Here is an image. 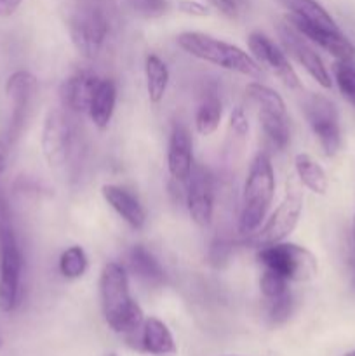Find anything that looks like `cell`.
<instances>
[{
	"label": "cell",
	"mask_w": 355,
	"mask_h": 356,
	"mask_svg": "<svg viewBox=\"0 0 355 356\" xmlns=\"http://www.w3.org/2000/svg\"><path fill=\"white\" fill-rule=\"evenodd\" d=\"M100 299L104 322L113 332L132 336L141 330L145 315L129 291L127 271L122 264L110 261L100 275Z\"/></svg>",
	"instance_id": "6da1fadb"
},
{
	"label": "cell",
	"mask_w": 355,
	"mask_h": 356,
	"mask_svg": "<svg viewBox=\"0 0 355 356\" xmlns=\"http://www.w3.org/2000/svg\"><path fill=\"white\" fill-rule=\"evenodd\" d=\"M275 172L268 153L261 152L253 159L244 183L242 202H240L239 233L253 235L260 229L261 222L274 202Z\"/></svg>",
	"instance_id": "7a4b0ae2"
},
{
	"label": "cell",
	"mask_w": 355,
	"mask_h": 356,
	"mask_svg": "<svg viewBox=\"0 0 355 356\" xmlns=\"http://www.w3.org/2000/svg\"><path fill=\"white\" fill-rule=\"evenodd\" d=\"M178 45L187 54L228 72L256 80L263 76V68L244 49L202 31H183L178 35Z\"/></svg>",
	"instance_id": "3957f363"
},
{
	"label": "cell",
	"mask_w": 355,
	"mask_h": 356,
	"mask_svg": "<svg viewBox=\"0 0 355 356\" xmlns=\"http://www.w3.org/2000/svg\"><path fill=\"white\" fill-rule=\"evenodd\" d=\"M23 254L7 216L6 204L0 200V309L10 313L19 305Z\"/></svg>",
	"instance_id": "277c9868"
},
{
	"label": "cell",
	"mask_w": 355,
	"mask_h": 356,
	"mask_svg": "<svg viewBox=\"0 0 355 356\" xmlns=\"http://www.w3.org/2000/svg\"><path fill=\"white\" fill-rule=\"evenodd\" d=\"M258 261L263 270L275 271L289 282L312 280L319 270L315 256L310 250L287 242L260 247Z\"/></svg>",
	"instance_id": "5b68a950"
},
{
	"label": "cell",
	"mask_w": 355,
	"mask_h": 356,
	"mask_svg": "<svg viewBox=\"0 0 355 356\" xmlns=\"http://www.w3.org/2000/svg\"><path fill=\"white\" fill-rule=\"evenodd\" d=\"M70 37H72L73 47L77 49L82 58L93 59L100 54L104 40H106L108 17L104 10L97 3L84 6L70 17Z\"/></svg>",
	"instance_id": "8992f818"
},
{
	"label": "cell",
	"mask_w": 355,
	"mask_h": 356,
	"mask_svg": "<svg viewBox=\"0 0 355 356\" xmlns=\"http://www.w3.org/2000/svg\"><path fill=\"white\" fill-rule=\"evenodd\" d=\"M305 115L324 153L334 156L341 148L340 117L333 101L313 94L305 101Z\"/></svg>",
	"instance_id": "52a82bcc"
},
{
	"label": "cell",
	"mask_w": 355,
	"mask_h": 356,
	"mask_svg": "<svg viewBox=\"0 0 355 356\" xmlns=\"http://www.w3.org/2000/svg\"><path fill=\"white\" fill-rule=\"evenodd\" d=\"M73 145V129L65 111L49 110L42 125V155L51 169H59L68 160Z\"/></svg>",
	"instance_id": "ba28073f"
},
{
	"label": "cell",
	"mask_w": 355,
	"mask_h": 356,
	"mask_svg": "<svg viewBox=\"0 0 355 356\" xmlns=\"http://www.w3.org/2000/svg\"><path fill=\"white\" fill-rule=\"evenodd\" d=\"M303 212V197L296 188H291L285 193L284 200L281 202L274 214L270 216L263 228L260 232L253 233V242L258 247L271 245V243L284 242L299 221V216Z\"/></svg>",
	"instance_id": "9c48e42d"
},
{
	"label": "cell",
	"mask_w": 355,
	"mask_h": 356,
	"mask_svg": "<svg viewBox=\"0 0 355 356\" xmlns=\"http://www.w3.org/2000/svg\"><path fill=\"white\" fill-rule=\"evenodd\" d=\"M278 38H281L285 52H287L294 61H298L299 65L306 70V73H308L320 87L331 89L333 80H331L329 72H327L324 61L320 59V56L317 54L315 49L310 45V40L305 35L299 33V31L285 19L284 23L278 24Z\"/></svg>",
	"instance_id": "30bf717a"
},
{
	"label": "cell",
	"mask_w": 355,
	"mask_h": 356,
	"mask_svg": "<svg viewBox=\"0 0 355 356\" xmlns=\"http://www.w3.org/2000/svg\"><path fill=\"white\" fill-rule=\"evenodd\" d=\"M247 45H249V51L253 52V58L256 59L258 65L277 76L287 89H299L301 87L298 73L289 63L285 52L278 49L267 35L261 33V31H253L247 38Z\"/></svg>",
	"instance_id": "8fae6325"
},
{
	"label": "cell",
	"mask_w": 355,
	"mask_h": 356,
	"mask_svg": "<svg viewBox=\"0 0 355 356\" xmlns=\"http://www.w3.org/2000/svg\"><path fill=\"white\" fill-rule=\"evenodd\" d=\"M6 94L10 104L9 129H7V138L13 143L19 136L26 120L28 110L33 96L37 94V79L30 72H16L9 76L6 83Z\"/></svg>",
	"instance_id": "7c38bea8"
},
{
	"label": "cell",
	"mask_w": 355,
	"mask_h": 356,
	"mask_svg": "<svg viewBox=\"0 0 355 356\" xmlns=\"http://www.w3.org/2000/svg\"><path fill=\"white\" fill-rule=\"evenodd\" d=\"M187 209L191 221L200 228L211 225L214 214V179L204 167H194L188 177Z\"/></svg>",
	"instance_id": "4fadbf2b"
},
{
	"label": "cell",
	"mask_w": 355,
	"mask_h": 356,
	"mask_svg": "<svg viewBox=\"0 0 355 356\" xmlns=\"http://www.w3.org/2000/svg\"><path fill=\"white\" fill-rule=\"evenodd\" d=\"M285 19L296 28L301 35H305L312 44H317L322 47L324 51L329 52L333 58H336L340 63H347V65L355 66V45L348 40L343 35V31L338 30H327V28L313 26V24L303 23V21L294 19V17L287 16Z\"/></svg>",
	"instance_id": "5bb4252c"
},
{
	"label": "cell",
	"mask_w": 355,
	"mask_h": 356,
	"mask_svg": "<svg viewBox=\"0 0 355 356\" xmlns=\"http://www.w3.org/2000/svg\"><path fill=\"white\" fill-rule=\"evenodd\" d=\"M167 169L171 177L180 183H187L194 169V143L190 132L183 124H176L171 131Z\"/></svg>",
	"instance_id": "9a60e30c"
},
{
	"label": "cell",
	"mask_w": 355,
	"mask_h": 356,
	"mask_svg": "<svg viewBox=\"0 0 355 356\" xmlns=\"http://www.w3.org/2000/svg\"><path fill=\"white\" fill-rule=\"evenodd\" d=\"M104 202L131 226L132 229H141L146 222V211L143 209L141 202L127 191L125 188L117 184H103L101 188Z\"/></svg>",
	"instance_id": "2e32d148"
},
{
	"label": "cell",
	"mask_w": 355,
	"mask_h": 356,
	"mask_svg": "<svg viewBox=\"0 0 355 356\" xmlns=\"http://www.w3.org/2000/svg\"><path fill=\"white\" fill-rule=\"evenodd\" d=\"M100 76L93 75L89 72L75 73L73 76L66 79L61 86V101L63 106L68 110L77 111H87L89 110L90 99H93L94 92H96L97 86H100Z\"/></svg>",
	"instance_id": "e0dca14e"
},
{
	"label": "cell",
	"mask_w": 355,
	"mask_h": 356,
	"mask_svg": "<svg viewBox=\"0 0 355 356\" xmlns=\"http://www.w3.org/2000/svg\"><path fill=\"white\" fill-rule=\"evenodd\" d=\"M141 348L153 356H174L178 348L169 327L159 318H146L141 327Z\"/></svg>",
	"instance_id": "ac0fdd59"
},
{
	"label": "cell",
	"mask_w": 355,
	"mask_h": 356,
	"mask_svg": "<svg viewBox=\"0 0 355 356\" xmlns=\"http://www.w3.org/2000/svg\"><path fill=\"white\" fill-rule=\"evenodd\" d=\"M115 104H117V86L113 80L101 79L100 86L90 99L89 110H87L90 120L97 129L103 131L110 125L111 117L115 113Z\"/></svg>",
	"instance_id": "d6986e66"
},
{
	"label": "cell",
	"mask_w": 355,
	"mask_h": 356,
	"mask_svg": "<svg viewBox=\"0 0 355 356\" xmlns=\"http://www.w3.org/2000/svg\"><path fill=\"white\" fill-rule=\"evenodd\" d=\"M285 9L289 10V16L303 23L313 24L327 30H338L336 21L331 17V14L320 6L317 0H278Z\"/></svg>",
	"instance_id": "ffe728a7"
},
{
	"label": "cell",
	"mask_w": 355,
	"mask_h": 356,
	"mask_svg": "<svg viewBox=\"0 0 355 356\" xmlns=\"http://www.w3.org/2000/svg\"><path fill=\"white\" fill-rule=\"evenodd\" d=\"M145 80L146 92L152 104H159L166 96V90L169 87L171 73L166 61L160 59L157 54H148L145 59Z\"/></svg>",
	"instance_id": "44dd1931"
},
{
	"label": "cell",
	"mask_w": 355,
	"mask_h": 356,
	"mask_svg": "<svg viewBox=\"0 0 355 356\" xmlns=\"http://www.w3.org/2000/svg\"><path fill=\"white\" fill-rule=\"evenodd\" d=\"M127 264L131 273L146 284L159 285L164 282L162 266L143 245L132 247L127 256Z\"/></svg>",
	"instance_id": "7402d4cb"
},
{
	"label": "cell",
	"mask_w": 355,
	"mask_h": 356,
	"mask_svg": "<svg viewBox=\"0 0 355 356\" xmlns=\"http://www.w3.org/2000/svg\"><path fill=\"white\" fill-rule=\"evenodd\" d=\"M294 169L303 186H306L315 195H326L329 179H327L326 170L317 160H313L306 153H298L294 159Z\"/></svg>",
	"instance_id": "603a6c76"
},
{
	"label": "cell",
	"mask_w": 355,
	"mask_h": 356,
	"mask_svg": "<svg viewBox=\"0 0 355 356\" xmlns=\"http://www.w3.org/2000/svg\"><path fill=\"white\" fill-rule=\"evenodd\" d=\"M260 122L265 136L271 145L278 149H284L291 141V129H289L287 113H275V111H260Z\"/></svg>",
	"instance_id": "cb8c5ba5"
},
{
	"label": "cell",
	"mask_w": 355,
	"mask_h": 356,
	"mask_svg": "<svg viewBox=\"0 0 355 356\" xmlns=\"http://www.w3.org/2000/svg\"><path fill=\"white\" fill-rule=\"evenodd\" d=\"M223 115V106L221 101L218 96H207L198 106L197 115H195V129H197L198 134L209 136L219 127V122H221Z\"/></svg>",
	"instance_id": "d4e9b609"
},
{
	"label": "cell",
	"mask_w": 355,
	"mask_h": 356,
	"mask_svg": "<svg viewBox=\"0 0 355 356\" xmlns=\"http://www.w3.org/2000/svg\"><path fill=\"white\" fill-rule=\"evenodd\" d=\"M246 92L251 99L256 103L260 111H275V113H287L285 111V103L277 90L270 89L268 86H263L260 82L247 83Z\"/></svg>",
	"instance_id": "484cf974"
},
{
	"label": "cell",
	"mask_w": 355,
	"mask_h": 356,
	"mask_svg": "<svg viewBox=\"0 0 355 356\" xmlns=\"http://www.w3.org/2000/svg\"><path fill=\"white\" fill-rule=\"evenodd\" d=\"M87 254L80 245H72L59 257V273L68 280H77L87 271Z\"/></svg>",
	"instance_id": "4316f807"
},
{
	"label": "cell",
	"mask_w": 355,
	"mask_h": 356,
	"mask_svg": "<svg viewBox=\"0 0 355 356\" xmlns=\"http://www.w3.org/2000/svg\"><path fill=\"white\" fill-rule=\"evenodd\" d=\"M334 80L345 99L355 106V66L338 61L334 65Z\"/></svg>",
	"instance_id": "83f0119b"
},
{
	"label": "cell",
	"mask_w": 355,
	"mask_h": 356,
	"mask_svg": "<svg viewBox=\"0 0 355 356\" xmlns=\"http://www.w3.org/2000/svg\"><path fill=\"white\" fill-rule=\"evenodd\" d=\"M260 289L261 294L265 296L267 301L277 299L281 296L287 294L289 292V280H285L282 275L275 273V271L263 270V275L260 278Z\"/></svg>",
	"instance_id": "f1b7e54d"
},
{
	"label": "cell",
	"mask_w": 355,
	"mask_h": 356,
	"mask_svg": "<svg viewBox=\"0 0 355 356\" xmlns=\"http://www.w3.org/2000/svg\"><path fill=\"white\" fill-rule=\"evenodd\" d=\"M129 6L143 17H160L167 13V0H129Z\"/></svg>",
	"instance_id": "f546056e"
},
{
	"label": "cell",
	"mask_w": 355,
	"mask_h": 356,
	"mask_svg": "<svg viewBox=\"0 0 355 356\" xmlns=\"http://www.w3.org/2000/svg\"><path fill=\"white\" fill-rule=\"evenodd\" d=\"M270 302V308H268V316L274 323H284L285 320L291 316L292 312V296L291 292L287 294L281 296L277 299H271Z\"/></svg>",
	"instance_id": "4dcf8cb0"
},
{
	"label": "cell",
	"mask_w": 355,
	"mask_h": 356,
	"mask_svg": "<svg viewBox=\"0 0 355 356\" xmlns=\"http://www.w3.org/2000/svg\"><path fill=\"white\" fill-rule=\"evenodd\" d=\"M230 129L235 132L239 138H246L249 134V120H247L246 113L240 106H237L235 110L230 115Z\"/></svg>",
	"instance_id": "1f68e13d"
},
{
	"label": "cell",
	"mask_w": 355,
	"mask_h": 356,
	"mask_svg": "<svg viewBox=\"0 0 355 356\" xmlns=\"http://www.w3.org/2000/svg\"><path fill=\"white\" fill-rule=\"evenodd\" d=\"M178 9H180L183 14H188V16H194V17L209 16V7L204 6V3L197 2V0H180V2H178Z\"/></svg>",
	"instance_id": "d6a6232c"
},
{
	"label": "cell",
	"mask_w": 355,
	"mask_h": 356,
	"mask_svg": "<svg viewBox=\"0 0 355 356\" xmlns=\"http://www.w3.org/2000/svg\"><path fill=\"white\" fill-rule=\"evenodd\" d=\"M207 3L230 19L239 16V6H237L235 0H207Z\"/></svg>",
	"instance_id": "836d02e7"
},
{
	"label": "cell",
	"mask_w": 355,
	"mask_h": 356,
	"mask_svg": "<svg viewBox=\"0 0 355 356\" xmlns=\"http://www.w3.org/2000/svg\"><path fill=\"white\" fill-rule=\"evenodd\" d=\"M23 0H0V17H9L19 9Z\"/></svg>",
	"instance_id": "e575fe53"
},
{
	"label": "cell",
	"mask_w": 355,
	"mask_h": 356,
	"mask_svg": "<svg viewBox=\"0 0 355 356\" xmlns=\"http://www.w3.org/2000/svg\"><path fill=\"white\" fill-rule=\"evenodd\" d=\"M7 159V146L0 141V170L3 169V163H6Z\"/></svg>",
	"instance_id": "d590c367"
},
{
	"label": "cell",
	"mask_w": 355,
	"mask_h": 356,
	"mask_svg": "<svg viewBox=\"0 0 355 356\" xmlns=\"http://www.w3.org/2000/svg\"><path fill=\"white\" fill-rule=\"evenodd\" d=\"M348 266H350L352 280H354V285H355V254H352L350 259H348Z\"/></svg>",
	"instance_id": "8d00e7d4"
},
{
	"label": "cell",
	"mask_w": 355,
	"mask_h": 356,
	"mask_svg": "<svg viewBox=\"0 0 355 356\" xmlns=\"http://www.w3.org/2000/svg\"><path fill=\"white\" fill-rule=\"evenodd\" d=\"M343 356H355V350H354V351H350V353H347V355H343Z\"/></svg>",
	"instance_id": "74e56055"
},
{
	"label": "cell",
	"mask_w": 355,
	"mask_h": 356,
	"mask_svg": "<svg viewBox=\"0 0 355 356\" xmlns=\"http://www.w3.org/2000/svg\"><path fill=\"white\" fill-rule=\"evenodd\" d=\"M354 240H355V219H354Z\"/></svg>",
	"instance_id": "f35d334b"
},
{
	"label": "cell",
	"mask_w": 355,
	"mask_h": 356,
	"mask_svg": "<svg viewBox=\"0 0 355 356\" xmlns=\"http://www.w3.org/2000/svg\"><path fill=\"white\" fill-rule=\"evenodd\" d=\"M111 356H117V355H111Z\"/></svg>",
	"instance_id": "ab89813d"
}]
</instances>
